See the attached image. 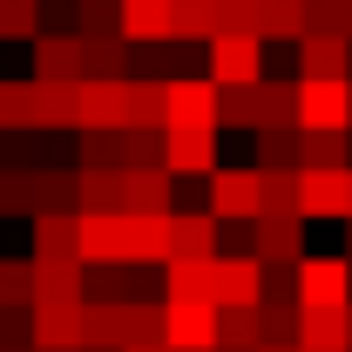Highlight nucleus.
<instances>
[{
    "instance_id": "1",
    "label": "nucleus",
    "mask_w": 352,
    "mask_h": 352,
    "mask_svg": "<svg viewBox=\"0 0 352 352\" xmlns=\"http://www.w3.org/2000/svg\"><path fill=\"white\" fill-rule=\"evenodd\" d=\"M298 305L305 311H346L352 305V258L346 251H311L298 264Z\"/></svg>"
},
{
    "instance_id": "2",
    "label": "nucleus",
    "mask_w": 352,
    "mask_h": 352,
    "mask_svg": "<svg viewBox=\"0 0 352 352\" xmlns=\"http://www.w3.org/2000/svg\"><path fill=\"white\" fill-rule=\"evenodd\" d=\"M204 75L217 88H258L271 82L264 75V41L258 34H217V41L204 47Z\"/></svg>"
},
{
    "instance_id": "3",
    "label": "nucleus",
    "mask_w": 352,
    "mask_h": 352,
    "mask_svg": "<svg viewBox=\"0 0 352 352\" xmlns=\"http://www.w3.org/2000/svg\"><path fill=\"white\" fill-rule=\"evenodd\" d=\"M298 135H352V82H298Z\"/></svg>"
},
{
    "instance_id": "4",
    "label": "nucleus",
    "mask_w": 352,
    "mask_h": 352,
    "mask_svg": "<svg viewBox=\"0 0 352 352\" xmlns=\"http://www.w3.org/2000/svg\"><path fill=\"white\" fill-rule=\"evenodd\" d=\"M34 82L41 88H82L88 82V41L47 28L41 41H34Z\"/></svg>"
},
{
    "instance_id": "5",
    "label": "nucleus",
    "mask_w": 352,
    "mask_h": 352,
    "mask_svg": "<svg viewBox=\"0 0 352 352\" xmlns=\"http://www.w3.org/2000/svg\"><path fill=\"white\" fill-rule=\"evenodd\" d=\"M204 210H210L217 223H258L264 217V176L258 170H217Z\"/></svg>"
},
{
    "instance_id": "6",
    "label": "nucleus",
    "mask_w": 352,
    "mask_h": 352,
    "mask_svg": "<svg viewBox=\"0 0 352 352\" xmlns=\"http://www.w3.org/2000/svg\"><path fill=\"white\" fill-rule=\"evenodd\" d=\"M223 88L210 75H170V129H217Z\"/></svg>"
},
{
    "instance_id": "7",
    "label": "nucleus",
    "mask_w": 352,
    "mask_h": 352,
    "mask_svg": "<svg viewBox=\"0 0 352 352\" xmlns=\"http://www.w3.org/2000/svg\"><path fill=\"white\" fill-rule=\"evenodd\" d=\"M163 305H170V352L223 346V305H197V298H163Z\"/></svg>"
},
{
    "instance_id": "8",
    "label": "nucleus",
    "mask_w": 352,
    "mask_h": 352,
    "mask_svg": "<svg viewBox=\"0 0 352 352\" xmlns=\"http://www.w3.org/2000/svg\"><path fill=\"white\" fill-rule=\"evenodd\" d=\"M217 305L223 311H258L264 305V258L258 251H223L217 258Z\"/></svg>"
},
{
    "instance_id": "9",
    "label": "nucleus",
    "mask_w": 352,
    "mask_h": 352,
    "mask_svg": "<svg viewBox=\"0 0 352 352\" xmlns=\"http://www.w3.org/2000/svg\"><path fill=\"white\" fill-rule=\"evenodd\" d=\"M217 237H223V223L210 217V210H176V217H170V264H176V258H183V264H210V258H223Z\"/></svg>"
},
{
    "instance_id": "10",
    "label": "nucleus",
    "mask_w": 352,
    "mask_h": 352,
    "mask_svg": "<svg viewBox=\"0 0 352 352\" xmlns=\"http://www.w3.org/2000/svg\"><path fill=\"white\" fill-rule=\"evenodd\" d=\"M163 170L170 176H210L223 170L217 163V129H170V149H163Z\"/></svg>"
},
{
    "instance_id": "11",
    "label": "nucleus",
    "mask_w": 352,
    "mask_h": 352,
    "mask_svg": "<svg viewBox=\"0 0 352 352\" xmlns=\"http://www.w3.org/2000/svg\"><path fill=\"white\" fill-rule=\"evenodd\" d=\"M122 102H129V129L135 135H170V82L129 75L122 82Z\"/></svg>"
},
{
    "instance_id": "12",
    "label": "nucleus",
    "mask_w": 352,
    "mask_h": 352,
    "mask_svg": "<svg viewBox=\"0 0 352 352\" xmlns=\"http://www.w3.org/2000/svg\"><path fill=\"white\" fill-rule=\"evenodd\" d=\"M251 251L264 264H305V217H258L251 223Z\"/></svg>"
},
{
    "instance_id": "13",
    "label": "nucleus",
    "mask_w": 352,
    "mask_h": 352,
    "mask_svg": "<svg viewBox=\"0 0 352 352\" xmlns=\"http://www.w3.org/2000/svg\"><path fill=\"white\" fill-rule=\"evenodd\" d=\"M34 264H82V217L75 210L34 217Z\"/></svg>"
},
{
    "instance_id": "14",
    "label": "nucleus",
    "mask_w": 352,
    "mask_h": 352,
    "mask_svg": "<svg viewBox=\"0 0 352 352\" xmlns=\"http://www.w3.org/2000/svg\"><path fill=\"white\" fill-rule=\"evenodd\" d=\"M75 102H82V135L129 129V102H122V82H82V88H75Z\"/></svg>"
},
{
    "instance_id": "15",
    "label": "nucleus",
    "mask_w": 352,
    "mask_h": 352,
    "mask_svg": "<svg viewBox=\"0 0 352 352\" xmlns=\"http://www.w3.org/2000/svg\"><path fill=\"white\" fill-rule=\"evenodd\" d=\"M298 82H352V41H339V34L298 41Z\"/></svg>"
},
{
    "instance_id": "16",
    "label": "nucleus",
    "mask_w": 352,
    "mask_h": 352,
    "mask_svg": "<svg viewBox=\"0 0 352 352\" xmlns=\"http://www.w3.org/2000/svg\"><path fill=\"white\" fill-rule=\"evenodd\" d=\"M122 34L135 47L176 41V0H122Z\"/></svg>"
},
{
    "instance_id": "17",
    "label": "nucleus",
    "mask_w": 352,
    "mask_h": 352,
    "mask_svg": "<svg viewBox=\"0 0 352 352\" xmlns=\"http://www.w3.org/2000/svg\"><path fill=\"white\" fill-rule=\"evenodd\" d=\"M88 305H34V346L41 352H82Z\"/></svg>"
},
{
    "instance_id": "18",
    "label": "nucleus",
    "mask_w": 352,
    "mask_h": 352,
    "mask_svg": "<svg viewBox=\"0 0 352 352\" xmlns=\"http://www.w3.org/2000/svg\"><path fill=\"white\" fill-rule=\"evenodd\" d=\"M122 258L129 264H170V217H122Z\"/></svg>"
},
{
    "instance_id": "19",
    "label": "nucleus",
    "mask_w": 352,
    "mask_h": 352,
    "mask_svg": "<svg viewBox=\"0 0 352 352\" xmlns=\"http://www.w3.org/2000/svg\"><path fill=\"white\" fill-rule=\"evenodd\" d=\"M346 176L352 170H298L305 217H346Z\"/></svg>"
},
{
    "instance_id": "20",
    "label": "nucleus",
    "mask_w": 352,
    "mask_h": 352,
    "mask_svg": "<svg viewBox=\"0 0 352 352\" xmlns=\"http://www.w3.org/2000/svg\"><path fill=\"white\" fill-rule=\"evenodd\" d=\"M129 183V217H176V204H170V170H129L122 176Z\"/></svg>"
},
{
    "instance_id": "21",
    "label": "nucleus",
    "mask_w": 352,
    "mask_h": 352,
    "mask_svg": "<svg viewBox=\"0 0 352 352\" xmlns=\"http://www.w3.org/2000/svg\"><path fill=\"white\" fill-rule=\"evenodd\" d=\"M163 298H197V305H217V258L210 264H163Z\"/></svg>"
},
{
    "instance_id": "22",
    "label": "nucleus",
    "mask_w": 352,
    "mask_h": 352,
    "mask_svg": "<svg viewBox=\"0 0 352 352\" xmlns=\"http://www.w3.org/2000/svg\"><path fill=\"white\" fill-rule=\"evenodd\" d=\"M41 129V88L34 82H0V135Z\"/></svg>"
},
{
    "instance_id": "23",
    "label": "nucleus",
    "mask_w": 352,
    "mask_h": 352,
    "mask_svg": "<svg viewBox=\"0 0 352 352\" xmlns=\"http://www.w3.org/2000/svg\"><path fill=\"white\" fill-rule=\"evenodd\" d=\"M34 298H41V264L0 258V311H34Z\"/></svg>"
},
{
    "instance_id": "24",
    "label": "nucleus",
    "mask_w": 352,
    "mask_h": 352,
    "mask_svg": "<svg viewBox=\"0 0 352 352\" xmlns=\"http://www.w3.org/2000/svg\"><path fill=\"white\" fill-rule=\"evenodd\" d=\"M298 352H352V305L346 311H305Z\"/></svg>"
},
{
    "instance_id": "25",
    "label": "nucleus",
    "mask_w": 352,
    "mask_h": 352,
    "mask_svg": "<svg viewBox=\"0 0 352 352\" xmlns=\"http://www.w3.org/2000/svg\"><path fill=\"white\" fill-rule=\"evenodd\" d=\"M217 34V0H176V47H210Z\"/></svg>"
},
{
    "instance_id": "26",
    "label": "nucleus",
    "mask_w": 352,
    "mask_h": 352,
    "mask_svg": "<svg viewBox=\"0 0 352 352\" xmlns=\"http://www.w3.org/2000/svg\"><path fill=\"white\" fill-rule=\"evenodd\" d=\"M82 264H129L122 258V217H82Z\"/></svg>"
},
{
    "instance_id": "27",
    "label": "nucleus",
    "mask_w": 352,
    "mask_h": 352,
    "mask_svg": "<svg viewBox=\"0 0 352 352\" xmlns=\"http://www.w3.org/2000/svg\"><path fill=\"white\" fill-rule=\"evenodd\" d=\"M47 34V7L41 0H0V41H41Z\"/></svg>"
},
{
    "instance_id": "28",
    "label": "nucleus",
    "mask_w": 352,
    "mask_h": 352,
    "mask_svg": "<svg viewBox=\"0 0 352 352\" xmlns=\"http://www.w3.org/2000/svg\"><path fill=\"white\" fill-rule=\"evenodd\" d=\"M264 41H305V0H264Z\"/></svg>"
},
{
    "instance_id": "29",
    "label": "nucleus",
    "mask_w": 352,
    "mask_h": 352,
    "mask_svg": "<svg viewBox=\"0 0 352 352\" xmlns=\"http://www.w3.org/2000/svg\"><path fill=\"white\" fill-rule=\"evenodd\" d=\"M264 176V170H258ZM264 217H305V190H298V170L264 176Z\"/></svg>"
},
{
    "instance_id": "30",
    "label": "nucleus",
    "mask_w": 352,
    "mask_h": 352,
    "mask_svg": "<svg viewBox=\"0 0 352 352\" xmlns=\"http://www.w3.org/2000/svg\"><path fill=\"white\" fill-rule=\"evenodd\" d=\"M217 129H264V82L258 88H223V122Z\"/></svg>"
},
{
    "instance_id": "31",
    "label": "nucleus",
    "mask_w": 352,
    "mask_h": 352,
    "mask_svg": "<svg viewBox=\"0 0 352 352\" xmlns=\"http://www.w3.org/2000/svg\"><path fill=\"white\" fill-rule=\"evenodd\" d=\"M298 170H352V135H305Z\"/></svg>"
},
{
    "instance_id": "32",
    "label": "nucleus",
    "mask_w": 352,
    "mask_h": 352,
    "mask_svg": "<svg viewBox=\"0 0 352 352\" xmlns=\"http://www.w3.org/2000/svg\"><path fill=\"white\" fill-rule=\"evenodd\" d=\"M298 149H305V135H258V170L278 176V170H298Z\"/></svg>"
},
{
    "instance_id": "33",
    "label": "nucleus",
    "mask_w": 352,
    "mask_h": 352,
    "mask_svg": "<svg viewBox=\"0 0 352 352\" xmlns=\"http://www.w3.org/2000/svg\"><path fill=\"white\" fill-rule=\"evenodd\" d=\"M122 163H129L122 129H109V135H82V170H122Z\"/></svg>"
},
{
    "instance_id": "34",
    "label": "nucleus",
    "mask_w": 352,
    "mask_h": 352,
    "mask_svg": "<svg viewBox=\"0 0 352 352\" xmlns=\"http://www.w3.org/2000/svg\"><path fill=\"white\" fill-rule=\"evenodd\" d=\"M258 21H264V0H217V28L223 34H258Z\"/></svg>"
},
{
    "instance_id": "35",
    "label": "nucleus",
    "mask_w": 352,
    "mask_h": 352,
    "mask_svg": "<svg viewBox=\"0 0 352 352\" xmlns=\"http://www.w3.org/2000/svg\"><path fill=\"white\" fill-rule=\"evenodd\" d=\"M311 34H339L346 41V0H305V41Z\"/></svg>"
},
{
    "instance_id": "36",
    "label": "nucleus",
    "mask_w": 352,
    "mask_h": 352,
    "mask_svg": "<svg viewBox=\"0 0 352 352\" xmlns=\"http://www.w3.org/2000/svg\"><path fill=\"white\" fill-rule=\"evenodd\" d=\"M346 223H352V176H346Z\"/></svg>"
},
{
    "instance_id": "37",
    "label": "nucleus",
    "mask_w": 352,
    "mask_h": 352,
    "mask_svg": "<svg viewBox=\"0 0 352 352\" xmlns=\"http://www.w3.org/2000/svg\"><path fill=\"white\" fill-rule=\"evenodd\" d=\"M346 41H352V0H346Z\"/></svg>"
},
{
    "instance_id": "38",
    "label": "nucleus",
    "mask_w": 352,
    "mask_h": 352,
    "mask_svg": "<svg viewBox=\"0 0 352 352\" xmlns=\"http://www.w3.org/2000/svg\"><path fill=\"white\" fill-rule=\"evenodd\" d=\"M129 352H170V346H129Z\"/></svg>"
},
{
    "instance_id": "39",
    "label": "nucleus",
    "mask_w": 352,
    "mask_h": 352,
    "mask_svg": "<svg viewBox=\"0 0 352 352\" xmlns=\"http://www.w3.org/2000/svg\"><path fill=\"white\" fill-rule=\"evenodd\" d=\"M346 258H352V223H346Z\"/></svg>"
},
{
    "instance_id": "40",
    "label": "nucleus",
    "mask_w": 352,
    "mask_h": 352,
    "mask_svg": "<svg viewBox=\"0 0 352 352\" xmlns=\"http://www.w3.org/2000/svg\"><path fill=\"white\" fill-rule=\"evenodd\" d=\"M217 352H230V346H217Z\"/></svg>"
}]
</instances>
